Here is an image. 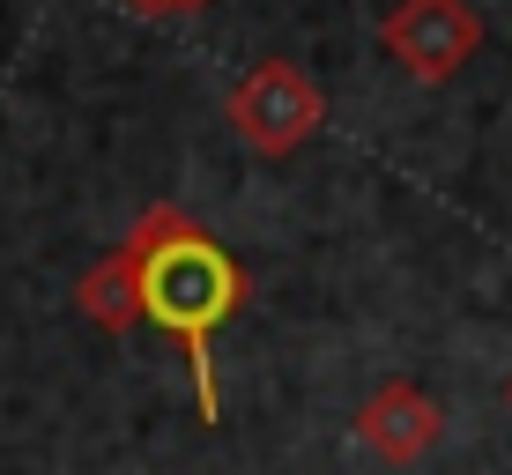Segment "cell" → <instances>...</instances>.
I'll use <instances>...</instances> for the list:
<instances>
[{"instance_id": "1", "label": "cell", "mask_w": 512, "mask_h": 475, "mask_svg": "<svg viewBox=\"0 0 512 475\" xmlns=\"http://www.w3.org/2000/svg\"><path fill=\"white\" fill-rule=\"evenodd\" d=\"M119 253H127V268H134L141 320L186 349L193 409H201V424H216V416H223V394H216V327L245 305V268L193 216H179V208H149V216L119 238Z\"/></svg>"}, {"instance_id": "2", "label": "cell", "mask_w": 512, "mask_h": 475, "mask_svg": "<svg viewBox=\"0 0 512 475\" xmlns=\"http://www.w3.org/2000/svg\"><path fill=\"white\" fill-rule=\"evenodd\" d=\"M223 112H231V127L260 156H290V149H305L312 134L327 127L320 82H312L305 67H290V60H253L238 75V90L223 97Z\"/></svg>"}, {"instance_id": "3", "label": "cell", "mask_w": 512, "mask_h": 475, "mask_svg": "<svg viewBox=\"0 0 512 475\" xmlns=\"http://www.w3.org/2000/svg\"><path fill=\"white\" fill-rule=\"evenodd\" d=\"M379 45L409 82H453L483 52V15L468 0H394L379 23Z\"/></svg>"}, {"instance_id": "4", "label": "cell", "mask_w": 512, "mask_h": 475, "mask_svg": "<svg viewBox=\"0 0 512 475\" xmlns=\"http://www.w3.org/2000/svg\"><path fill=\"white\" fill-rule=\"evenodd\" d=\"M446 438V409H438V394H423L416 379H386L379 394H364L357 409V446H372L379 461L409 468L423 453Z\"/></svg>"}, {"instance_id": "5", "label": "cell", "mask_w": 512, "mask_h": 475, "mask_svg": "<svg viewBox=\"0 0 512 475\" xmlns=\"http://www.w3.org/2000/svg\"><path fill=\"white\" fill-rule=\"evenodd\" d=\"M75 297H82V320L104 327V334H127V327L141 320V305H134V268H127V253H119V245L97 260L90 275H82Z\"/></svg>"}, {"instance_id": "6", "label": "cell", "mask_w": 512, "mask_h": 475, "mask_svg": "<svg viewBox=\"0 0 512 475\" xmlns=\"http://www.w3.org/2000/svg\"><path fill=\"white\" fill-rule=\"evenodd\" d=\"M119 8H134V15H201L208 0H119Z\"/></svg>"}, {"instance_id": "7", "label": "cell", "mask_w": 512, "mask_h": 475, "mask_svg": "<svg viewBox=\"0 0 512 475\" xmlns=\"http://www.w3.org/2000/svg\"><path fill=\"white\" fill-rule=\"evenodd\" d=\"M505 394H512V386H505Z\"/></svg>"}]
</instances>
